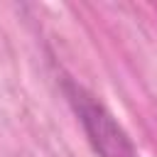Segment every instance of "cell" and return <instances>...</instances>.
Returning a JSON list of instances; mask_svg holds the SVG:
<instances>
[{
  "label": "cell",
  "instance_id": "obj_1",
  "mask_svg": "<svg viewBox=\"0 0 157 157\" xmlns=\"http://www.w3.org/2000/svg\"><path fill=\"white\" fill-rule=\"evenodd\" d=\"M66 93L91 137V145L96 147L101 157H137L128 135L120 130V125L113 120V115L101 103H96L91 96H86L81 88L71 83H66Z\"/></svg>",
  "mask_w": 157,
  "mask_h": 157
}]
</instances>
